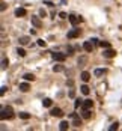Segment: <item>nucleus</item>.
<instances>
[{"instance_id": "1", "label": "nucleus", "mask_w": 122, "mask_h": 131, "mask_svg": "<svg viewBox=\"0 0 122 131\" xmlns=\"http://www.w3.org/2000/svg\"><path fill=\"white\" fill-rule=\"evenodd\" d=\"M12 115H14L12 107L8 106V107H3V109H2V115H0V118H2V119H5L6 116H8V118H12Z\"/></svg>"}, {"instance_id": "30", "label": "nucleus", "mask_w": 122, "mask_h": 131, "mask_svg": "<svg viewBox=\"0 0 122 131\" xmlns=\"http://www.w3.org/2000/svg\"><path fill=\"white\" fill-rule=\"evenodd\" d=\"M39 15H41V17H47V12H45L44 9H41V11H39Z\"/></svg>"}, {"instance_id": "8", "label": "nucleus", "mask_w": 122, "mask_h": 131, "mask_svg": "<svg viewBox=\"0 0 122 131\" xmlns=\"http://www.w3.org/2000/svg\"><path fill=\"white\" fill-rule=\"evenodd\" d=\"M50 113H51V116H56V118H62L63 116V111L60 110V109H53Z\"/></svg>"}, {"instance_id": "24", "label": "nucleus", "mask_w": 122, "mask_h": 131, "mask_svg": "<svg viewBox=\"0 0 122 131\" xmlns=\"http://www.w3.org/2000/svg\"><path fill=\"white\" fill-rule=\"evenodd\" d=\"M118 128H119V124H118V122H113V124L109 127V130H110V131H115V130H118Z\"/></svg>"}, {"instance_id": "26", "label": "nucleus", "mask_w": 122, "mask_h": 131, "mask_svg": "<svg viewBox=\"0 0 122 131\" xmlns=\"http://www.w3.org/2000/svg\"><path fill=\"white\" fill-rule=\"evenodd\" d=\"M100 45H101L102 48H109V47H110V44H109V42H104V41H102V42H100Z\"/></svg>"}, {"instance_id": "13", "label": "nucleus", "mask_w": 122, "mask_h": 131, "mask_svg": "<svg viewBox=\"0 0 122 131\" xmlns=\"http://www.w3.org/2000/svg\"><path fill=\"white\" fill-rule=\"evenodd\" d=\"M72 125H74V127H80V125H81V119L78 118V115L72 118Z\"/></svg>"}, {"instance_id": "3", "label": "nucleus", "mask_w": 122, "mask_h": 131, "mask_svg": "<svg viewBox=\"0 0 122 131\" xmlns=\"http://www.w3.org/2000/svg\"><path fill=\"white\" fill-rule=\"evenodd\" d=\"M102 56H104V57H107V59H112V57H115V56H116V51L113 50V48L109 47V48H106V50L102 51Z\"/></svg>"}, {"instance_id": "18", "label": "nucleus", "mask_w": 122, "mask_h": 131, "mask_svg": "<svg viewBox=\"0 0 122 131\" xmlns=\"http://www.w3.org/2000/svg\"><path fill=\"white\" fill-rule=\"evenodd\" d=\"M81 93H84V95H89V92H91V89H89V86H86V84H83L81 87Z\"/></svg>"}, {"instance_id": "15", "label": "nucleus", "mask_w": 122, "mask_h": 131, "mask_svg": "<svg viewBox=\"0 0 122 131\" xmlns=\"http://www.w3.org/2000/svg\"><path fill=\"white\" fill-rule=\"evenodd\" d=\"M104 74H106V69H95V71H93V75L95 77H101V75H104Z\"/></svg>"}, {"instance_id": "31", "label": "nucleus", "mask_w": 122, "mask_h": 131, "mask_svg": "<svg viewBox=\"0 0 122 131\" xmlns=\"http://www.w3.org/2000/svg\"><path fill=\"white\" fill-rule=\"evenodd\" d=\"M84 62H86V57H80V59H78V63H80V65L84 63Z\"/></svg>"}, {"instance_id": "23", "label": "nucleus", "mask_w": 122, "mask_h": 131, "mask_svg": "<svg viewBox=\"0 0 122 131\" xmlns=\"http://www.w3.org/2000/svg\"><path fill=\"white\" fill-rule=\"evenodd\" d=\"M53 71L54 72H60V71H63V66L62 65H54L53 66Z\"/></svg>"}, {"instance_id": "21", "label": "nucleus", "mask_w": 122, "mask_h": 131, "mask_svg": "<svg viewBox=\"0 0 122 131\" xmlns=\"http://www.w3.org/2000/svg\"><path fill=\"white\" fill-rule=\"evenodd\" d=\"M42 104H44V107H51V104H53V101H51L50 98H45L44 101H42Z\"/></svg>"}, {"instance_id": "22", "label": "nucleus", "mask_w": 122, "mask_h": 131, "mask_svg": "<svg viewBox=\"0 0 122 131\" xmlns=\"http://www.w3.org/2000/svg\"><path fill=\"white\" fill-rule=\"evenodd\" d=\"M17 54H18V56H21V57H24V56H26V50L18 47V48H17Z\"/></svg>"}, {"instance_id": "12", "label": "nucleus", "mask_w": 122, "mask_h": 131, "mask_svg": "<svg viewBox=\"0 0 122 131\" xmlns=\"http://www.w3.org/2000/svg\"><path fill=\"white\" fill-rule=\"evenodd\" d=\"M80 77H81V80H83L84 83H86V81H89V80H91V74H89L88 71H83Z\"/></svg>"}, {"instance_id": "10", "label": "nucleus", "mask_w": 122, "mask_h": 131, "mask_svg": "<svg viewBox=\"0 0 122 131\" xmlns=\"http://www.w3.org/2000/svg\"><path fill=\"white\" fill-rule=\"evenodd\" d=\"M29 89H30V84H29L27 80H26L24 83H20V91H21V92H27Z\"/></svg>"}, {"instance_id": "6", "label": "nucleus", "mask_w": 122, "mask_h": 131, "mask_svg": "<svg viewBox=\"0 0 122 131\" xmlns=\"http://www.w3.org/2000/svg\"><path fill=\"white\" fill-rule=\"evenodd\" d=\"M83 48H84V51H88V53H91V51L93 50V42L89 39V41H86L84 44H83Z\"/></svg>"}, {"instance_id": "20", "label": "nucleus", "mask_w": 122, "mask_h": 131, "mask_svg": "<svg viewBox=\"0 0 122 131\" xmlns=\"http://www.w3.org/2000/svg\"><path fill=\"white\" fill-rule=\"evenodd\" d=\"M18 115H20V118H21V119H24V121L30 118V113H27V111H21V113H18Z\"/></svg>"}, {"instance_id": "33", "label": "nucleus", "mask_w": 122, "mask_h": 131, "mask_svg": "<svg viewBox=\"0 0 122 131\" xmlns=\"http://www.w3.org/2000/svg\"><path fill=\"white\" fill-rule=\"evenodd\" d=\"M66 54H69V56L72 54V48H71V47H68V53H66Z\"/></svg>"}, {"instance_id": "27", "label": "nucleus", "mask_w": 122, "mask_h": 131, "mask_svg": "<svg viewBox=\"0 0 122 131\" xmlns=\"http://www.w3.org/2000/svg\"><path fill=\"white\" fill-rule=\"evenodd\" d=\"M38 45H39V47H45V41H44V39H39V41H38Z\"/></svg>"}, {"instance_id": "28", "label": "nucleus", "mask_w": 122, "mask_h": 131, "mask_svg": "<svg viewBox=\"0 0 122 131\" xmlns=\"http://www.w3.org/2000/svg\"><path fill=\"white\" fill-rule=\"evenodd\" d=\"M6 66H8V59H3V60H2V68L5 69Z\"/></svg>"}, {"instance_id": "17", "label": "nucleus", "mask_w": 122, "mask_h": 131, "mask_svg": "<svg viewBox=\"0 0 122 131\" xmlns=\"http://www.w3.org/2000/svg\"><path fill=\"white\" fill-rule=\"evenodd\" d=\"M68 127H69V124H68V122H66V121H62V122H60V124H59V128H60V130H62V131H65V130H68Z\"/></svg>"}, {"instance_id": "34", "label": "nucleus", "mask_w": 122, "mask_h": 131, "mask_svg": "<svg viewBox=\"0 0 122 131\" xmlns=\"http://www.w3.org/2000/svg\"><path fill=\"white\" fill-rule=\"evenodd\" d=\"M5 92H6V87H5V86H2V91H0V93H2V95H3Z\"/></svg>"}, {"instance_id": "19", "label": "nucleus", "mask_w": 122, "mask_h": 131, "mask_svg": "<svg viewBox=\"0 0 122 131\" xmlns=\"http://www.w3.org/2000/svg\"><path fill=\"white\" fill-rule=\"evenodd\" d=\"M91 116H92L91 109H88V110H83V118H84V119H91Z\"/></svg>"}, {"instance_id": "14", "label": "nucleus", "mask_w": 122, "mask_h": 131, "mask_svg": "<svg viewBox=\"0 0 122 131\" xmlns=\"http://www.w3.org/2000/svg\"><path fill=\"white\" fill-rule=\"evenodd\" d=\"M29 36H21L20 39H18V42H20V45H27V44H29Z\"/></svg>"}, {"instance_id": "25", "label": "nucleus", "mask_w": 122, "mask_h": 131, "mask_svg": "<svg viewBox=\"0 0 122 131\" xmlns=\"http://www.w3.org/2000/svg\"><path fill=\"white\" fill-rule=\"evenodd\" d=\"M81 104H83V101H81V100H75V102H74V107H75V109H78V107L81 106Z\"/></svg>"}, {"instance_id": "9", "label": "nucleus", "mask_w": 122, "mask_h": 131, "mask_svg": "<svg viewBox=\"0 0 122 131\" xmlns=\"http://www.w3.org/2000/svg\"><path fill=\"white\" fill-rule=\"evenodd\" d=\"M68 20H69V23H71L72 26H75L78 21H81L80 17H75V15H69V17H68Z\"/></svg>"}, {"instance_id": "2", "label": "nucleus", "mask_w": 122, "mask_h": 131, "mask_svg": "<svg viewBox=\"0 0 122 131\" xmlns=\"http://www.w3.org/2000/svg\"><path fill=\"white\" fill-rule=\"evenodd\" d=\"M30 21H32V26H33V27H36V29H41V27H42V21H41V18H39V17H36V15H32Z\"/></svg>"}, {"instance_id": "5", "label": "nucleus", "mask_w": 122, "mask_h": 131, "mask_svg": "<svg viewBox=\"0 0 122 131\" xmlns=\"http://www.w3.org/2000/svg\"><path fill=\"white\" fill-rule=\"evenodd\" d=\"M51 57H53L54 60H57V62H63V60L66 59V54H63V53H53Z\"/></svg>"}, {"instance_id": "7", "label": "nucleus", "mask_w": 122, "mask_h": 131, "mask_svg": "<svg viewBox=\"0 0 122 131\" xmlns=\"http://www.w3.org/2000/svg\"><path fill=\"white\" fill-rule=\"evenodd\" d=\"M92 106H93V101H92V100H84V101H83V104H81V107H83V110H88V109H92Z\"/></svg>"}, {"instance_id": "4", "label": "nucleus", "mask_w": 122, "mask_h": 131, "mask_svg": "<svg viewBox=\"0 0 122 131\" xmlns=\"http://www.w3.org/2000/svg\"><path fill=\"white\" fill-rule=\"evenodd\" d=\"M66 36H68V39H74V38H77V36H80V29H72V30H69Z\"/></svg>"}, {"instance_id": "32", "label": "nucleus", "mask_w": 122, "mask_h": 131, "mask_svg": "<svg viewBox=\"0 0 122 131\" xmlns=\"http://www.w3.org/2000/svg\"><path fill=\"white\" fill-rule=\"evenodd\" d=\"M91 41H92V42H93V45H97V44H100V42H98V39H97V38H92V39H91Z\"/></svg>"}, {"instance_id": "16", "label": "nucleus", "mask_w": 122, "mask_h": 131, "mask_svg": "<svg viewBox=\"0 0 122 131\" xmlns=\"http://www.w3.org/2000/svg\"><path fill=\"white\" fill-rule=\"evenodd\" d=\"M23 78H24V80H27V81H33V80H35V75L30 74V72H27V74L23 75Z\"/></svg>"}, {"instance_id": "35", "label": "nucleus", "mask_w": 122, "mask_h": 131, "mask_svg": "<svg viewBox=\"0 0 122 131\" xmlns=\"http://www.w3.org/2000/svg\"><path fill=\"white\" fill-rule=\"evenodd\" d=\"M0 9H2V11H5V9H6V5H5V3H2V6H0Z\"/></svg>"}, {"instance_id": "11", "label": "nucleus", "mask_w": 122, "mask_h": 131, "mask_svg": "<svg viewBox=\"0 0 122 131\" xmlns=\"http://www.w3.org/2000/svg\"><path fill=\"white\" fill-rule=\"evenodd\" d=\"M26 15V9H24V8H18V9H15V17H18V18H20V17H24Z\"/></svg>"}, {"instance_id": "29", "label": "nucleus", "mask_w": 122, "mask_h": 131, "mask_svg": "<svg viewBox=\"0 0 122 131\" xmlns=\"http://www.w3.org/2000/svg\"><path fill=\"white\" fill-rule=\"evenodd\" d=\"M59 17H60V18H62V20H65V18H68L69 15H66L65 12H60V14H59Z\"/></svg>"}]
</instances>
